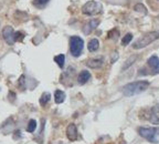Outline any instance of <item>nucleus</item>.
<instances>
[{
	"label": "nucleus",
	"mask_w": 159,
	"mask_h": 144,
	"mask_svg": "<svg viewBox=\"0 0 159 144\" xmlns=\"http://www.w3.org/2000/svg\"><path fill=\"white\" fill-rule=\"evenodd\" d=\"M51 99V94L48 93V92H45V93H43L42 95H41V97H40V104L42 105V106H44V105L47 104L48 102L50 101Z\"/></svg>",
	"instance_id": "17"
},
{
	"label": "nucleus",
	"mask_w": 159,
	"mask_h": 144,
	"mask_svg": "<svg viewBox=\"0 0 159 144\" xmlns=\"http://www.w3.org/2000/svg\"><path fill=\"white\" fill-rule=\"evenodd\" d=\"M137 58H138V55H132V57H129V58L125 61L124 66H123V70H126V69H128L130 66H133V63L137 60Z\"/></svg>",
	"instance_id": "15"
},
{
	"label": "nucleus",
	"mask_w": 159,
	"mask_h": 144,
	"mask_svg": "<svg viewBox=\"0 0 159 144\" xmlns=\"http://www.w3.org/2000/svg\"><path fill=\"white\" fill-rule=\"evenodd\" d=\"M138 133H139L140 136L145 137L149 142H152V143H157L158 142V141L156 140V135L159 133V128L141 126V128H138Z\"/></svg>",
	"instance_id": "5"
},
{
	"label": "nucleus",
	"mask_w": 159,
	"mask_h": 144,
	"mask_svg": "<svg viewBox=\"0 0 159 144\" xmlns=\"http://www.w3.org/2000/svg\"><path fill=\"white\" fill-rule=\"evenodd\" d=\"M148 66H150L151 69H154L155 71H157L159 69V58L157 55H151L150 58L148 59Z\"/></svg>",
	"instance_id": "12"
},
{
	"label": "nucleus",
	"mask_w": 159,
	"mask_h": 144,
	"mask_svg": "<svg viewBox=\"0 0 159 144\" xmlns=\"http://www.w3.org/2000/svg\"><path fill=\"white\" fill-rule=\"evenodd\" d=\"M149 121H150L152 124H159V105H155L151 109Z\"/></svg>",
	"instance_id": "9"
},
{
	"label": "nucleus",
	"mask_w": 159,
	"mask_h": 144,
	"mask_svg": "<svg viewBox=\"0 0 159 144\" xmlns=\"http://www.w3.org/2000/svg\"><path fill=\"white\" fill-rule=\"evenodd\" d=\"M134 10L137 11V12H140V13L143 12L144 15H146V13H147V9H146V7H145L143 4H137L135 7H134Z\"/></svg>",
	"instance_id": "19"
},
{
	"label": "nucleus",
	"mask_w": 159,
	"mask_h": 144,
	"mask_svg": "<svg viewBox=\"0 0 159 144\" xmlns=\"http://www.w3.org/2000/svg\"><path fill=\"white\" fill-rule=\"evenodd\" d=\"M102 4L96 1H89L82 7V12L86 16H95L102 12Z\"/></svg>",
	"instance_id": "4"
},
{
	"label": "nucleus",
	"mask_w": 159,
	"mask_h": 144,
	"mask_svg": "<svg viewBox=\"0 0 159 144\" xmlns=\"http://www.w3.org/2000/svg\"><path fill=\"white\" fill-rule=\"evenodd\" d=\"M89 78H91V73H89L87 70H83L80 72L78 77V82L80 84H85L86 82L89 81Z\"/></svg>",
	"instance_id": "11"
},
{
	"label": "nucleus",
	"mask_w": 159,
	"mask_h": 144,
	"mask_svg": "<svg viewBox=\"0 0 159 144\" xmlns=\"http://www.w3.org/2000/svg\"><path fill=\"white\" fill-rule=\"evenodd\" d=\"M117 60H118V52L115 51V52H113L112 53V57H111V63L116 62Z\"/></svg>",
	"instance_id": "23"
},
{
	"label": "nucleus",
	"mask_w": 159,
	"mask_h": 144,
	"mask_svg": "<svg viewBox=\"0 0 159 144\" xmlns=\"http://www.w3.org/2000/svg\"><path fill=\"white\" fill-rule=\"evenodd\" d=\"M132 39H133L132 33H127V35H124V38L122 39V44H123V46H127L128 43L132 41Z\"/></svg>",
	"instance_id": "20"
},
{
	"label": "nucleus",
	"mask_w": 159,
	"mask_h": 144,
	"mask_svg": "<svg viewBox=\"0 0 159 144\" xmlns=\"http://www.w3.org/2000/svg\"><path fill=\"white\" fill-rule=\"evenodd\" d=\"M54 61L58 63V66L62 69L64 66V63H65V55H58L54 57Z\"/></svg>",
	"instance_id": "16"
},
{
	"label": "nucleus",
	"mask_w": 159,
	"mask_h": 144,
	"mask_svg": "<svg viewBox=\"0 0 159 144\" xmlns=\"http://www.w3.org/2000/svg\"><path fill=\"white\" fill-rule=\"evenodd\" d=\"M98 24H100V20L92 19V20H89V21H87V22L83 26V32H84V35H89L93 30L96 29Z\"/></svg>",
	"instance_id": "8"
},
{
	"label": "nucleus",
	"mask_w": 159,
	"mask_h": 144,
	"mask_svg": "<svg viewBox=\"0 0 159 144\" xmlns=\"http://www.w3.org/2000/svg\"><path fill=\"white\" fill-rule=\"evenodd\" d=\"M49 2V0H34V4L38 7H43Z\"/></svg>",
	"instance_id": "22"
},
{
	"label": "nucleus",
	"mask_w": 159,
	"mask_h": 144,
	"mask_svg": "<svg viewBox=\"0 0 159 144\" xmlns=\"http://www.w3.org/2000/svg\"><path fill=\"white\" fill-rule=\"evenodd\" d=\"M18 86L20 88V90H24V86H26V77H24L23 74L18 80Z\"/></svg>",
	"instance_id": "21"
},
{
	"label": "nucleus",
	"mask_w": 159,
	"mask_h": 144,
	"mask_svg": "<svg viewBox=\"0 0 159 144\" xmlns=\"http://www.w3.org/2000/svg\"><path fill=\"white\" fill-rule=\"evenodd\" d=\"M149 88V82L148 81H135L130 82L123 88V93L125 97H133L136 94H139Z\"/></svg>",
	"instance_id": "1"
},
{
	"label": "nucleus",
	"mask_w": 159,
	"mask_h": 144,
	"mask_svg": "<svg viewBox=\"0 0 159 144\" xmlns=\"http://www.w3.org/2000/svg\"><path fill=\"white\" fill-rule=\"evenodd\" d=\"M35 128H37V121L35 120H30L29 121V123H28V126H27V131L28 132H34Z\"/></svg>",
	"instance_id": "18"
},
{
	"label": "nucleus",
	"mask_w": 159,
	"mask_h": 144,
	"mask_svg": "<svg viewBox=\"0 0 159 144\" xmlns=\"http://www.w3.org/2000/svg\"><path fill=\"white\" fill-rule=\"evenodd\" d=\"M65 100V93L61 90H56L54 92V101L56 104H60Z\"/></svg>",
	"instance_id": "13"
},
{
	"label": "nucleus",
	"mask_w": 159,
	"mask_h": 144,
	"mask_svg": "<svg viewBox=\"0 0 159 144\" xmlns=\"http://www.w3.org/2000/svg\"><path fill=\"white\" fill-rule=\"evenodd\" d=\"M159 39V32L158 31H150L144 35L143 37H140L139 39H137L135 42L133 43V48L135 50H139V49H144L145 47L149 46L150 43Z\"/></svg>",
	"instance_id": "2"
},
{
	"label": "nucleus",
	"mask_w": 159,
	"mask_h": 144,
	"mask_svg": "<svg viewBox=\"0 0 159 144\" xmlns=\"http://www.w3.org/2000/svg\"><path fill=\"white\" fill-rule=\"evenodd\" d=\"M66 136H67V139L70 141L78 140V128H76V125L74 124V123H71V124L67 125V128H66Z\"/></svg>",
	"instance_id": "7"
},
{
	"label": "nucleus",
	"mask_w": 159,
	"mask_h": 144,
	"mask_svg": "<svg viewBox=\"0 0 159 144\" xmlns=\"http://www.w3.org/2000/svg\"><path fill=\"white\" fill-rule=\"evenodd\" d=\"M24 35L23 33H21V32H17V33H15V40H19V41H21V40L23 39Z\"/></svg>",
	"instance_id": "24"
},
{
	"label": "nucleus",
	"mask_w": 159,
	"mask_h": 144,
	"mask_svg": "<svg viewBox=\"0 0 159 144\" xmlns=\"http://www.w3.org/2000/svg\"><path fill=\"white\" fill-rule=\"evenodd\" d=\"M2 37H4V41L12 46L13 43L16 42V40H15V31H13V29L12 27L10 26H6V27L2 29Z\"/></svg>",
	"instance_id": "6"
},
{
	"label": "nucleus",
	"mask_w": 159,
	"mask_h": 144,
	"mask_svg": "<svg viewBox=\"0 0 159 144\" xmlns=\"http://www.w3.org/2000/svg\"><path fill=\"white\" fill-rule=\"evenodd\" d=\"M86 66L91 69H97L103 66V59H89L86 61Z\"/></svg>",
	"instance_id": "10"
},
{
	"label": "nucleus",
	"mask_w": 159,
	"mask_h": 144,
	"mask_svg": "<svg viewBox=\"0 0 159 144\" xmlns=\"http://www.w3.org/2000/svg\"><path fill=\"white\" fill-rule=\"evenodd\" d=\"M87 48H89V51H91V52H95V51H97V49L100 48V41H98L97 39H91L89 40Z\"/></svg>",
	"instance_id": "14"
},
{
	"label": "nucleus",
	"mask_w": 159,
	"mask_h": 144,
	"mask_svg": "<svg viewBox=\"0 0 159 144\" xmlns=\"http://www.w3.org/2000/svg\"><path fill=\"white\" fill-rule=\"evenodd\" d=\"M83 47H84V41L82 38L78 37V35H73L70 38V52L71 55L78 58L80 57L82 53V50H83Z\"/></svg>",
	"instance_id": "3"
}]
</instances>
